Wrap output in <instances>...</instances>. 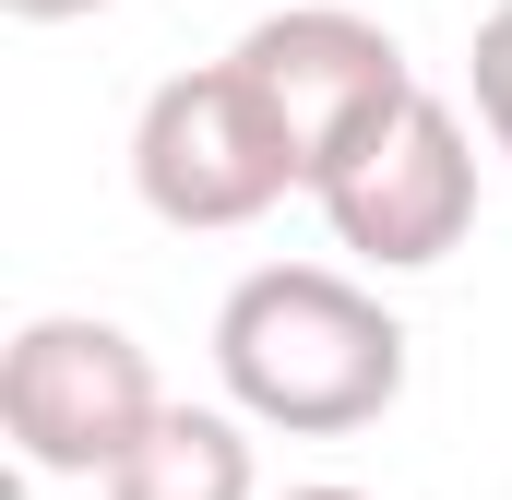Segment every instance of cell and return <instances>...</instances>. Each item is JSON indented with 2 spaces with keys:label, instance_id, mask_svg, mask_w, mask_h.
Returning <instances> with one entry per match:
<instances>
[{
  "label": "cell",
  "instance_id": "obj_1",
  "mask_svg": "<svg viewBox=\"0 0 512 500\" xmlns=\"http://www.w3.org/2000/svg\"><path fill=\"white\" fill-rule=\"evenodd\" d=\"M417 334L393 322L382 286L334 274V262H251L215 298V393L286 429V441H358L405 405Z\"/></svg>",
  "mask_w": 512,
  "mask_h": 500
},
{
  "label": "cell",
  "instance_id": "obj_2",
  "mask_svg": "<svg viewBox=\"0 0 512 500\" xmlns=\"http://www.w3.org/2000/svg\"><path fill=\"white\" fill-rule=\"evenodd\" d=\"M131 191H143L155 227L227 239V227H262L286 191H310V167H298L286 120L251 96L239 60H191L131 108Z\"/></svg>",
  "mask_w": 512,
  "mask_h": 500
},
{
  "label": "cell",
  "instance_id": "obj_3",
  "mask_svg": "<svg viewBox=\"0 0 512 500\" xmlns=\"http://www.w3.org/2000/svg\"><path fill=\"white\" fill-rule=\"evenodd\" d=\"M167 405L179 393L155 381L143 334L108 310H36L0 346V429H12L24 477H96L108 489Z\"/></svg>",
  "mask_w": 512,
  "mask_h": 500
},
{
  "label": "cell",
  "instance_id": "obj_4",
  "mask_svg": "<svg viewBox=\"0 0 512 500\" xmlns=\"http://www.w3.org/2000/svg\"><path fill=\"white\" fill-rule=\"evenodd\" d=\"M227 60L251 72V96L286 120L310 191H322L382 120L417 108V60H405V36L370 24V12H346V0H286V12H262V24H239Z\"/></svg>",
  "mask_w": 512,
  "mask_h": 500
},
{
  "label": "cell",
  "instance_id": "obj_5",
  "mask_svg": "<svg viewBox=\"0 0 512 500\" xmlns=\"http://www.w3.org/2000/svg\"><path fill=\"white\" fill-rule=\"evenodd\" d=\"M310 203H322V227L358 274H429L477 227V120L441 84H417V108L382 120Z\"/></svg>",
  "mask_w": 512,
  "mask_h": 500
},
{
  "label": "cell",
  "instance_id": "obj_6",
  "mask_svg": "<svg viewBox=\"0 0 512 500\" xmlns=\"http://www.w3.org/2000/svg\"><path fill=\"white\" fill-rule=\"evenodd\" d=\"M108 500H262V465H251V417L239 405H167L143 429Z\"/></svg>",
  "mask_w": 512,
  "mask_h": 500
},
{
  "label": "cell",
  "instance_id": "obj_7",
  "mask_svg": "<svg viewBox=\"0 0 512 500\" xmlns=\"http://www.w3.org/2000/svg\"><path fill=\"white\" fill-rule=\"evenodd\" d=\"M465 108L489 131V155H512V0H489L465 36Z\"/></svg>",
  "mask_w": 512,
  "mask_h": 500
},
{
  "label": "cell",
  "instance_id": "obj_8",
  "mask_svg": "<svg viewBox=\"0 0 512 500\" xmlns=\"http://www.w3.org/2000/svg\"><path fill=\"white\" fill-rule=\"evenodd\" d=\"M12 24H84V12H108V0H0Z\"/></svg>",
  "mask_w": 512,
  "mask_h": 500
},
{
  "label": "cell",
  "instance_id": "obj_9",
  "mask_svg": "<svg viewBox=\"0 0 512 500\" xmlns=\"http://www.w3.org/2000/svg\"><path fill=\"white\" fill-rule=\"evenodd\" d=\"M286 500H382V489H346V477H310V489H286Z\"/></svg>",
  "mask_w": 512,
  "mask_h": 500
}]
</instances>
